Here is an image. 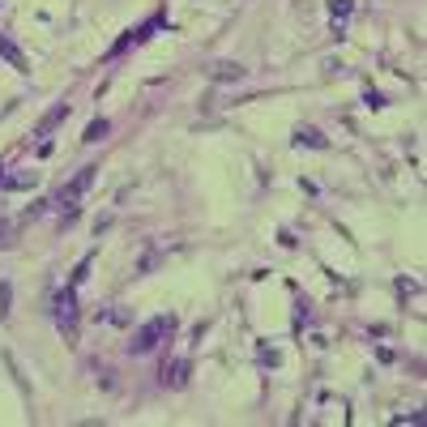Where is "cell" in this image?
Listing matches in <instances>:
<instances>
[{
    "mask_svg": "<svg viewBox=\"0 0 427 427\" xmlns=\"http://www.w3.org/2000/svg\"><path fill=\"white\" fill-rule=\"evenodd\" d=\"M86 278H90V257H82V261H78V269H73V278H69V287H82Z\"/></svg>",
    "mask_w": 427,
    "mask_h": 427,
    "instance_id": "7c38bea8",
    "label": "cell"
},
{
    "mask_svg": "<svg viewBox=\"0 0 427 427\" xmlns=\"http://www.w3.org/2000/svg\"><path fill=\"white\" fill-rule=\"evenodd\" d=\"M94 175H98V167L90 163V167H82V171L73 175V180H69L64 188H60V197H56V206L64 210V218H69V222L78 218V201H82V197L90 192V184H94Z\"/></svg>",
    "mask_w": 427,
    "mask_h": 427,
    "instance_id": "7a4b0ae2",
    "label": "cell"
},
{
    "mask_svg": "<svg viewBox=\"0 0 427 427\" xmlns=\"http://www.w3.org/2000/svg\"><path fill=\"white\" fill-rule=\"evenodd\" d=\"M363 103H367L372 111H381V107H385V94H376V90H367V94H363Z\"/></svg>",
    "mask_w": 427,
    "mask_h": 427,
    "instance_id": "5bb4252c",
    "label": "cell"
},
{
    "mask_svg": "<svg viewBox=\"0 0 427 427\" xmlns=\"http://www.w3.org/2000/svg\"><path fill=\"white\" fill-rule=\"evenodd\" d=\"M393 423H397V427H406V423H423V410H410V415H397Z\"/></svg>",
    "mask_w": 427,
    "mask_h": 427,
    "instance_id": "9a60e30c",
    "label": "cell"
},
{
    "mask_svg": "<svg viewBox=\"0 0 427 427\" xmlns=\"http://www.w3.org/2000/svg\"><path fill=\"white\" fill-rule=\"evenodd\" d=\"M0 180H5V167H0Z\"/></svg>",
    "mask_w": 427,
    "mask_h": 427,
    "instance_id": "ac0fdd59",
    "label": "cell"
},
{
    "mask_svg": "<svg viewBox=\"0 0 427 427\" xmlns=\"http://www.w3.org/2000/svg\"><path fill=\"white\" fill-rule=\"evenodd\" d=\"M0 60H9L17 73H30V60H26V52L9 39V35H0Z\"/></svg>",
    "mask_w": 427,
    "mask_h": 427,
    "instance_id": "8992f818",
    "label": "cell"
},
{
    "mask_svg": "<svg viewBox=\"0 0 427 427\" xmlns=\"http://www.w3.org/2000/svg\"><path fill=\"white\" fill-rule=\"evenodd\" d=\"M154 30H163V13H154V17H149V21H141V26H133V30H124V39H120L116 47H111L107 56H111V60H116V56H124V52H129L133 43H145V39L154 35Z\"/></svg>",
    "mask_w": 427,
    "mask_h": 427,
    "instance_id": "277c9868",
    "label": "cell"
},
{
    "mask_svg": "<svg viewBox=\"0 0 427 427\" xmlns=\"http://www.w3.org/2000/svg\"><path fill=\"white\" fill-rule=\"evenodd\" d=\"M9 304H13V287H9V282H0V320L9 316Z\"/></svg>",
    "mask_w": 427,
    "mask_h": 427,
    "instance_id": "4fadbf2b",
    "label": "cell"
},
{
    "mask_svg": "<svg viewBox=\"0 0 427 427\" xmlns=\"http://www.w3.org/2000/svg\"><path fill=\"white\" fill-rule=\"evenodd\" d=\"M107 133H111V124H107V120H90V124H86V133H82V141H86V145H98Z\"/></svg>",
    "mask_w": 427,
    "mask_h": 427,
    "instance_id": "8fae6325",
    "label": "cell"
},
{
    "mask_svg": "<svg viewBox=\"0 0 427 427\" xmlns=\"http://www.w3.org/2000/svg\"><path fill=\"white\" fill-rule=\"evenodd\" d=\"M244 73H248V69H244L239 60H214V64L206 69V78L218 82V86H231V82H244Z\"/></svg>",
    "mask_w": 427,
    "mask_h": 427,
    "instance_id": "5b68a950",
    "label": "cell"
},
{
    "mask_svg": "<svg viewBox=\"0 0 427 427\" xmlns=\"http://www.w3.org/2000/svg\"><path fill=\"white\" fill-rule=\"evenodd\" d=\"M261 363L269 367V363H278V350H269V346H261Z\"/></svg>",
    "mask_w": 427,
    "mask_h": 427,
    "instance_id": "2e32d148",
    "label": "cell"
},
{
    "mask_svg": "<svg viewBox=\"0 0 427 427\" xmlns=\"http://www.w3.org/2000/svg\"><path fill=\"white\" fill-rule=\"evenodd\" d=\"M5 235H9V227H5V222H0V244H5Z\"/></svg>",
    "mask_w": 427,
    "mask_h": 427,
    "instance_id": "e0dca14e",
    "label": "cell"
},
{
    "mask_svg": "<svg viewBox=\"0 0 427 427\" xmlns=\"http://www.w3.org/2000/svg\"><path fill=\"white\" fill-rule=\"evenodd\" d=\"M188 372H192V363H188V359L167 363V367H163V385H167V389H184V385H188Z\"/></svg>",
    "mask_w": 427,
    "mask_h": 427,
    "instance_id": "52a82bcc",
    "label": "cell"
},
{
    "mask_svg": "<svg viewBox=\"0 0 427 427\" xmlns=\"http://www.w3.org/2000/svg\"><path fill=\"white\" fill-rule=\"evenodd\" d=\"M64 116H69V103H56L52 111H47V116L39 120V129H35V137H47V133H56L60 124H64Z\"/></svg>",
    "mask_w": 427,
    "mask_h": 427,
    "instance_id": "ba28073f",
    "label": "cell"
},
{
    "mask_svg": "<svg viewBox=\"0 0 427 427\" xmlns=\"http://www.w3.org/2000/svg\"><path fill=\"white\" fill-rule=\"evenodd\" d=\"M52 316H56V329L73 342L78 338V287H64L52 304Z\"/></svg>",
    "mask_w": 427,
    "mask_h": 427,
    "instance_id": "3957f363",
    "label": "cell"
},
{
    "mask_svg": "<svg viewBox=\"0 0 427 427\" xmlns=\"http://www.w3.org/2000/svg\"><path fill=\"white\" fill-rule=\"evenodd\" d=\"M291 141H295V145H312V149H329V137H325L320 129H295Z\"/></svg>",
    "mask_w": 427,
    "mask_h": 427,
    "instance_id": "9c48e42d",
    "label": "cell"
},
{
    "mask_svg": "<svg viewBox=\"0 0 427 427\" xmlns=\"http://www.w3.org/2000/svg\"><path fill=\"white\" fill-rule=\"evenodd\" d=\"M175 334V316L171 312H163V316H154V320H145L141 329L133 334V342H129V355H149L163 338H171Z\"/></svg>",
    "mask_w": 427,
    "mask_h": 427,
    "instance_id": "6da1fadb",
    "label": "cell"
},
{
    "mask_svg": "<svg viewBox=\"0 0 427 427\" xmlns=\"http://www.w3.org/2000/svg\"><path fill=\"white\" fill-rule=\"evenodd\" d=\"M350 9H355V0H329V17H334V35L342 39V21L350 17Z\"/></svg>",
    "mask_w": 427,
    "mask_h": 427,
    "instance_id": "30bf717a",
    "label": "cell"
}]
</instances>
